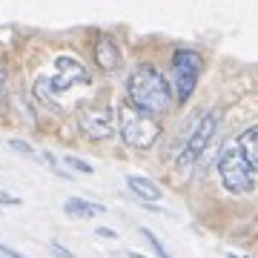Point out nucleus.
I'll return each mask as SVG.
<instances>
[{
  "mask_svg": "<svg viewBox=\"0 0 258 258\" xmlns=\"http://www.w3.org/2000/svg\"><path fill=\"white\" fill-rule=\"evenodd\" d=\"M126 103L152 118L166 115L172 106V86L166 83V75L149 63H138L126 78Z\"/></svg>",
  "mask_w": 258,
  "mask_h": 258,
  "instance_id": "obj_1",
  "label": "nucleus"
},
{
  "mask_svg": "<svg viewBox=\"0 0 258 258\" xmlns=\"http://www.w3.org/2000/svg\"><path fill=\"white\" fill-rule=\"evenodd\" d=\"M218 175L227 192L232 195H247L255 189V166H249L244 158L238 141H227L218 155Z\"/></svg>",
  "mask_w": 258,
  "mask_h": 258,
  "instance_id": "obj_2",
  "label": "nucleus"
},
{
  "mask_svg": "<svg viewBox=\"0 0 258 258\" xmlns=\"http://www.w3.org/2000/svg\"><path fill=\"white\" fill-rule=\"evenodd\" d=\"M118 129H120L123 144L132 149H149L158 141V135H161V123L152 115L132 109L129 103H123L118 109Z\"/></svg>",
  "mask_w": 258,
  "mask_h": 258,
  "instance_id": "obj_3",
  "label": "nucleus"
},
{
  "mask_svg": "<svg viewBox=\"0 0 258 258\" xmlns=\"http://www.w3.org/2000/svg\"><path fill=\"white\" fill-rule=\"evenodd\" d=\"M204 72V57L189 46H181L172 52V81H175V101L184 106L189 95L195 92V83Z\"/></svg>",
  "mask_w": 258,
  "mask_h": 258,
  "instance_id": "obj_4",
  "label": "nucleus"
},
{
  "mask_svg": "<svg viewBox=\"0 0 258 258\" xmlns=\"http://www.w3.org/2000/svg\"><path fill=\"white\" fill-rule=\"evenodd\" d=\"M215 132H218V112H204L201 120H198L195 129L189 132V138H186L181 155H178V169H181V172H186V169L207 152V147H210V141H212Z\"/></svg>",
  "mask_w": 258,
  "mask_h": 258,
  "instance_id": "obj_5",
  "label": "nucleus"
},
{
  "mask_svg": "<svg viewBox=\"0 0 258 258\" xmlns=\"http://www.w3.org/2000/svg\"><path fill=\"white\" fill-rule=\"evenodd\" d=\"M92 81V75L89 69L81 63V60H75V57H55V81H49L43 78L46 86H52V92H63V89H72L75 83H89Z\"/></svg>",
  "mask_w": 258,
  "mask_h": 258,
  "instance_id": "obj_6",
  "label": "nucleus"
},
{
  "mask_svg": "<svg viewBox=\"0 0 258 258\" xmlns=\"http://www.w3.org/2000/svg\"><path fill=\"white\" fill-rule=\"evenodd\" d=\"M78 126L86 138L92 141H106L115 135V115L106 106H92V109H83L78 115Z\"/></svg>",
  "mask_w": 258,
  "mask_h": 258,
  "instance_id": "obj_7",
  "label": "nucleus"
},
{
  "mask_svg": "<svg viewBox=\"0 0 258 258\" xmlns=\"http://www.w3.org/2000/svg\"><path fill=\"white\" fill-rule=\"evenodd\" d=\"M95 63L103 72H118L120 63H123V52H120L118 40L112 35H106V32H101L95 37Z\"/></svg>",
  "mask_w": 258,
  "mask_h": 258,
  "instance_id": "obj_8",
  "label": "nucleus"
},
{
  "mask_svg": "<svg viewBox=\"0 0 258 258\" xmlns=\"http://www.w3.org/2000/svg\"><path fill=\"white\" fill-rule=\"evenodd\" d=\"M63 212L69 218H95V215L106 212V207L103 204H95V201H86V198H66Z\"/></svg>",
  "mask_w": 258,
  "mask_h": 258,
  "instance_id": "obj_9",
  "label": "nucleus"
},
{
  "mask_svg": "<svg viewBox=\"0 0 258 258\" xmlns=\"http://www.w3.org/2000/svg\"><path fill=\"white\" fill-rule=\"evenodd\" d=\"M126 186L138 195L141 201H147V204L161 201V195H164V192H161V186H158L155 181H149V178H144V175H129L126 178Z\"/></svg>",
  "mask_w": 258,
  "mask_h": 258,
  "instance_id": "obj_10",
  "label": "nucleus"
},
{
  "mask_svg": "<svg viewBox=\"0 0 258 258\" xmlns=\"http://www.w3.org/2000/svg\"><path fill=\"white\" fill-rule=\"evenodd\" d=\"M238 141V147H241V152H244V158L249 161V166H255L258 169V129L255 126H247L244 132H241V138H235Z\"/></svg>",
  "mask_w": 258,
  "mask_h": 258,
  "instance_id": "obj_11",
  "label": "nucleus"
},
{
  "mask_svg": "<svg viewBox=\"0 0 258 258\" xmlns=\"http://www.w3.org/2000/svg\"><path fill=\"white\" fill-rule=\"evenodd\" d=\"M63 164L69 166V169H78V172H83V175H92V164H86L83 158H75V155H66Z\"/></svg>",
  "mask_w": 258,
  "mask_h": 258,
  "instance_id": "obj_12",
  "label": "nucleus"
},
{
  "mask_svg": "<svg viewBox=\"0 0 258 258\" xmlns=\"http://www.w3.org/2000/svg\"><path fill=\"white\" fill-rule=\"evenodd\" d=\"M141 235H144V238L149 241V247H152V252H155L158 258H172L169 252H166V247H164V244H161V241H158V238H155V235H152L149 230H141Z\"/></svg>",
  "mask_w": 258,
  "mask_h": 258,
  "instance_id": "obj_13",
  "label": "nucleus"
},
{
  "mask_svg": "<svg viewBox=\"0 0 258 258\" xmlns=\"http://www.w3.org/2000/svg\"><path fill=\"white\" fill-rule=\"evenodd\" d=\"M9 147L15 149V152H23V155H35V149H32V144H26V141L12 138V141H9Z\"/></svg>",
  "mask_w": 258,
  "mask_h": 258,
  "instance_id": "obj_14",
  "label": "nucleus"
},
{
  "mask_svg": "<svg viewBox=\"0 0 258 258\" xmlns=\"http://www.w3.org/2000/svg\"><path fill=\"white\" fill-rule=\"evenodd\" d=\"M43 161H46V166H49V169H55V172H57L60 178H66V172L60 169V166H57V161H55V155H52V152H43Z\"/></svg>",
  "mask_w": 258,
  "mask_h": 258,
  "instance_id": "obj_15",
  "label": "nucleus"
},
{
  "mask_svg": "<svg viewBox=\"0 0 258 258\" xmlns=\"http://www.w3.org/2000/svg\"><path fill=\"white\" fill-rule=\"evenodd\" d=\"M3 101H6V66L0 63V109H3Z\"/></svg>",
  "mask_w": 258,
  "mask_h": 258,
  "instance_id": "obj_16",
  "label": "nucleus"
},
{
  "mask_svg": "<svg viewBox=\"0 0 258 258\" xmlns=\"http://www.w3.org/2000/svg\"><path fill=\"white\" fill-rule=\"evenodd\" d=\"M0 255L3 258H29V255H23V252H18L15 247H6V244H0Z\"/></svg>",
  "mask_w": 258,
  "mask_h": 258,
  "instance_id": "obj_17",
  "label": "nucleus"
},
{
  "mask_svg": "<svg viewBox=\"0 0 258 258\" xmlns=\"http://www.w3.org/2000/svg\"><path fill=\"white\" fill-rule=\"evenodd\" d=\"M0 204H6V207H18L20 198H18V195H9L6 189H0Z\"/></svg>",
  "mask_w": 258,
  "mask_h": 258,
  "instance_id": "obj_18",
  "label": "nucleus"
},
{
  "mask_svg": "<svg viewBox=\"0 0 258 258\" xmlns=\"http://www.w3.org/2000/svg\"><path fill=\"white\" fill-rule=\"evenodd\" d=\"M52 252H55L57 258H75V252H69V249H66L63 244H57V241L52 244Z\"/></svg>",
  "mask_w": 258,
  "mask_h": 258,
  "instance_id": "obj_19",
  "label": "nucleus"
},
{
  "mask_svg": "<svg viewBox=\"0 0 258 258\" xmlns=\"http://www.w3.org/2000/svg\"><path fill=\"white\" fill-rule=\"evenodd\" d=\"M98 235H103V238H115V230H106V227H101V230H98Z\"/></svg>",
  "mask_w": 258,
  "mask_h": 258,
  "instance_id": "obj_20",
  "label": "nucleus"
},
{
  "mask_svg": "<svg viewBox=\"0 0 258 258\" xmlns=\"http://www.w3.org/2000/svg\"><path fill=\"white\" fill-rule=\"evenodd\" d=\"M129 258H147V255H138V252H129Z\"/></svg>",
  "mask_w": 258,
  "mask_h": 258,
  "instance_id": "obj_21",
  "label": "nucleus"
},
{
  "mask_svg": "<svg viewBox=\"0 0 258 258\" xmlns=\"http://www.w3.org/2000/svg\"><path fill=\"white\" fill-rule=\"evenodd\" d=\"M227 258H244V255H235V252H230V255H227Z\"/></svg>",
  "mask_w": 258,
  "mask_h": 258,
  "instance_id": "obj_22",
  "label": "nucleus"
},
{
  "mask_svg": "<svg viewBox=\"0 0 258 258\" xmlns=\"http://www.w3.org/2000/svg\"><path fill=\"white\" fill-rule=\"evenodd\" d=\"M0 258H3V255H0Z\"/></svg>",
  "mask_w": 258,
  "mask_h": 258,
  "instance_id": "obj_23",
  "label": "nucleus"
}]
</instances>
